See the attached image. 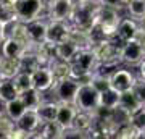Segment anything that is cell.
<instances>
[{"label":"cell","mask_w":145,"mask_h":139,"mask_svg":"<svg viewBox=\"0 0 145 139\" xmlns=\"http://www.w3.org/2000/svg\"><path fill=\"white\" fill-rule=\"evenodd\" d=\"M27 45H24L23 42L16 41L13 37H7L5 41L2 42V57L7 58H20L24 55Z\"/></svg>","instance_id":"cell-18"},{"label":"cell","mask_w":145,"mask_h":139,"mask_svg":"<svg viewBox=\"0 0 145 139\" xmlns=\"http://www.w3.org/2000/svg\"><path fill=\"white\" fill-rule=\"evenodd\" d=\"M119 107L124 108L126 112H129L131 115L135 113L137 110L144 107V103L140 102L137 96L134 94V91H127V92H123L121 94V100H119Z\"/></svg>","instance_id":"cell-25"},{"label":"cell","mask_w":145,"mask_h":139,"mask_svg":"<svg viewBox=\"0 0 145 139\" xmlns=\"http://www.w3.org/2000/svg\"><path fill=\"white\" fill-rule=\"evenodd\" d=\"M97 88V91L99 92H103V91H106V89H110L111 86H110V78H106V76H102V74H93L92 76V81H90Z\"/></svg>","instance_id":"cell-36"},{"label":"cell","mask_w":145,"mask_h":139,"mask_svg":"<svg viewBox=\"0 0 145 139\" xmlns=\"http://www.w3.org/2000/svg\"><path fill=\"white\" fill-rule=\"evenodd\" d=\"M32 136H34L32 133H29V131H26V129H23V128L15 126V129L10 133L8 138L10 139H32Z\"/></svg>","instance_id":"cell-40"},{"label":"cell","mask_w":145,"mask_h":139,"mask_svg":"<svg viewBox=\"0 0 145 139\" xmlns=\"http://www.w3.org/2000/svg\"><path fill=\"white\" fill-rule=\"evenodd\" d=\"M50 70H52V73H53V78H55V84L71 78V63L61 62V60H55V62L50 65ZM53 88H55V86H53Z\"/></svg>","instance_id":"cell-26"},{"label":"cell","mask_w":145,"mask_h":139,"mask_svg":"<svg viewBox=\"0 0 145 139\" xmlns=\"http://www.w3.org/2000/svg\"><path fill=\"white\" fill-rule=\"evenodd\" d=\"M13 81L20 92H26V91L32 89V74L29 71H21Z\"/></svg>","instance_id":"cell-32"},{"label":"cell","mask_w":145,"mask_h":139,"mask_svg":"<svg viewBox=\"0 0 145 139\" xmlns=\"http://www.w3.org/2000/svg\"><path fill=\"white\" fill-rule=\"evenodd\" d=\"M79 88H81V82L76 81L74 78L65 79V81L55 84V88L52 89L55 100L60 103H74L76 97H78Z\"/></svg>","instance_id":"cell-8"},{"label":"cell","mask_w":145,"mask_h":139,"mask_svg":"<svg viewBox=\"0 0 145 139\" xmlns=\"http://www.w3.org/2000/svg\"><path fill=\"white\" fill-rule=\"evenodd\" d=\"M21 71H23V65H21L20 58L0 57V78L15 79Z\"/></svg>","instance_id":"cell-17"},{"label":"cell","mask_w":145,"mask_h":139,"mask_svg":"<svg viewBox=\"0 0 145 139\" xmlns=\"http://www.w3.org/2000/svg\"><path fill=\"white\" fill-rule=\"evenodd\" d=\"M144 60H145V49L139 39L123 44V49H121V62L124 63V65L139 68V65Z\"/></svg>","instance_id":"cell-9"},{"label":"cell","mask_w":145,"mask_h":139,"mask_svg":"<svg viewBox=\"0 0 145 139\" xmlns=\"http://www.w3.org/2000/svg\"><path fill=\"white\" fill-rule=\"evenodd\" d=\"M82 2H90V3H100V0H82Z\"/></svg>","instance_id":"cell-47"},{"label":"cell","mask_w":145,"mask_h":139,"mask_svg":"<svg viewBox=\"0 0 145 139\" xmlns=\"http://www.w3.org/2000/svg\"><path fill=\"white\" fill-rule=\"evenodd\" d=\"M126 11L131 18L140 21L142 18H145V0H127Z\"/></svg>","instance_id":"cell-30"},{"label":"cell","mask_w":145,"mask_h":139,"mask_svg":"<svg viewBox=\"0 0 145 139\" xmlns=\"http://www.w3.org/2000/svg\"><path fill=\"white\" fill-rule=\"evenodd\" d=\"M0 21H2V23H5V24H11V23L18 21L15 7L0 3Z\"/></svg>","instance_id":"cell-33"},{"label":"cell","mask_w":145,"mask_h":139,"mask_svg":"<svg viewBox=\"0 0 145 139\" xmlns=\"http://www.w3.org/2000/svg\"><path fill=\"white\" fill-rule=\"evenodd\" d=\"M79 45L72 41L71 37H68L66 41L60 42L55 45V53H57V60H61V62L71 63L74 60V57L79 53Z\"/></svg>","instance_id":"cell-14"},{"label":"cell","mask_w":145,"mask_h":139,"mask_svg":"<svg viewBox=\"0 0 145 139\" xmlns=\"http://www.w3.org/2000/svg\"><path fill=\"white\" fill-rule=\"evenodd\" d=\"M121 49H123V42L118 37L105 39L93 47V50L99 57V63H118V65L123 63L121 62Z\"/></svg>","instance_id":"cell-6"},{"label":"cell","mask_w":145,"mask_h":139,"mask_svg":"<svg viewBox=\"0 0 145 139\" xmlns=\"http://www.w3.org/2000/svg\"><path fill=\"white\" fill-rule=\"evenodd\" d=\"M32 74V88L40 91V92H47L52 91L55 86V78L50 70V67H39L37 70L31 73Z\"/></svg>","instance_id":"cell-12"},{"label":"cell","mask_w":145,"mask_h":139,"mask_svg":"<svg viewBox=\"0 0 145 139\" xmlns=\"http://www.w3.org/2000/svg\"><path fill=\"white\" fill-rule=\"evenodd\" d=\"M7 28H8V24L0 21V42H3L7 39Z\"/></svg>","instance_id":"cell-41"},{"label":"cell","mask_w":145,"mask_h":139,"mask_svg":"<svg viewBox=\"0 0 145 139\" xmlns=\"http://www.w3.org/2000/svg\"><path fill=\"white\" fill-rule=\"evenodd\" d=\"M39 134L45 139H60L63 134V128L57 121H50V123H42Z\"/></svg>","instance_id":"cell-29"},{"label":"cell","mask_w":145,"mask_h":139,"mask_svg":"<svg viewBox=\"0 0 145 139\" xmlns=\"http://www.w3.org/2000/svg\"><path fill=\"white\" fill-rule=\"evenodd\" d=\"M58 108H60V102H57V100H44L40 103V107L37 108V113L40 117L42 123L57 121Z\"/></svg>","instance_id":"cell-21"},{"label":"cell","mask_w":145,"mask_h":139,"mask_svg":"<svg viewBox=\"0 0 145 139\" xmlns=\"http://www.w3.org/2000/svg\"><path fill=\"white\" fill-rule=\"evenodd\" d=\"M139 139H145V138H144V136H142V134H140V136H139Z\"/></svg>","instance_id":"cell-48"},{"label":"cell","mask_w":145,"mask_h":139,"mask_svg":"<svg viewBox=\"0 0 145 139\" xmlns=\"http://www.w3.org/2000/svg\"><path fill=\"white\" fill-rule=\"evenodd\" d=\"M16 126V121H13V120L7 115V112L2 108L0 110V134L2 136H10V133L15 129Z\"/></svg>","instance_id":"cell-34"},{"label":"cell","mask_w":145,"mask_h":139,"mask_svg":"<svg viewBox=\"0 0 145 139\" xmlns=\"http://www.w3.org/2000/svg\"><path fill=\"white\" fill-rule=\"evenodd\" d=\"M139 26H140V34L145 36V18H142V20L139 21Z\"/></svg>","instance_id":"cell-43"},{"label":"cell","mask_w":145,"mask_h":139,"mask_svg":"<svg viewBox=\"0 0 145 139\" xmlns=\"http://www.w3.org/2000/svg\"><path fill=\"white\" fill-rule=\"evenodd\" d=\"M119 100H121V94L116 92L111 88L103 91V92H100V108L114 110V108L119 107Z\"/></svg>","instance_id":"cell-28"},{"label":"cell","mask_w":145,"mask_h":139,"mask_svg":"<svg viewBox=\"0 0 145 139\" xmlns=\"http://www.w3.org/2000/svg\"><path fill=\"white\" fill-rule=\"evenodd\" d=\"M76 7V0H47V20L69 21Z\"/></svg>","instance_id":"cell-7"},{"label":"cell","mask_w":145,"mask_h":139,"mask_svg":"<svg viewBox=\"0 0 145 139\" xmlns=\"http://www.w3.org/2000/svg\"><path fill=\"white\" fill-rule=\"evenodd\" d=\"M74 105L78 107L79 112H90V113H95L100 108V92L92 82L81 84Z\"/></svg>","instance_id":"cell-5"},{"label":"cell","mask_w":145,"mask_h":139,"mask_svg":"<svg viewBox=\"0 0 145 139\" xmlns=\"http://www.w3.org/2000/svg\"><path fill=\"white\" fill-rule=\"evenodd\" d=\"M140 134L142 133L132 123H126V125H121L118 128V131L113 136V139H139Z\"/></svg>","instance_id":"cell-31"},{"label":"cell","mask_w":145,"mask_h":139,"mask_svg":"<svg viewBox=\"0 0 145 139\" xmlns=\"http://www.w3.org/2000/svg\"><path fill=\"white\" fill-rule=\"evenodd\" d=\"M100 3H90V2H82L76 0V7L72 11V16L69 23L74 29L90 32L97 26V13H99Z\"/></svg>","instance_id":"cell-2"},{"label":"cell","mask_w":145,"mask_h":139,"mask_svg":"<svg viewBox=\"0 0 145 139\" xmlns=\"http://www.w3.org/2000/svg\"><path fill=\"white\" fill-rule=\"evenodd\" d=\"M11 28L10 31H8V28H7V37H13L16 41L23 42L24 45H32L31 42V36H29V29H27V24L26 23H21V21H15V23H11L8 24Z\"/></svg>","instance_id":"cell-20"},{"label":"cell","mask_w":145,"mask_h":139,"mask_svg":"<svg viewBox=\"0 0 145 139\" xmlns=\"http://www.w3.org/2000/svg\"><path fill=\"white\" fill-rule=\"evenodd\" d=\"M72 26L69 21H48L47 28V42L57 45L60 42L66 41L71 34Z\"/></svg>","instance_id":"cell-11"},{"label":"cell","mask_w":145,"mask_h":139,"mask_svg":"<svg viewBox=\"0 0 145 139\" xmlns=\"http://www.w3.org/2000/svg\"><path fill=\"white\" fill-rule=\"evenodd\" d=\"M21 96V92L18 91V88L15 86L13 79H5V78H0V102L7 103L11 102Z\"/></svg>","instance_id":"cell-22"},{"label":"cell","mask_w":145,"mask_h":139,"mask_svg":"<svg viewBox=\"0 0 145 139\" xmlns=\"http://www.w3.org/2000/svg\"><path fill=\"white\" fill-rule=\"evenodd\" d=\"M21 100L24 102V105H26L27 110H37V108L40 107V103L45 100L44 99V92H40V91H37V89H29V91H26V92H21Z\"/></svg>","instance_id":"cell-24"},{"label":"cell","mask_w":145,"mask_h":139,"mask_svg":"<svg viewBox=\"0 0 145 139\" xmlns=\"http://www.w3.org/2000/svg\"><path fill=\"white\" fill-rule=\"evenodd\" d=\"M78 112L79 110L74 103H60L58 115H57V123L60 125L63 129L72 128V123H74V120H76Z\"/></svg>","instance_id":"cell-16"},{"label":"cell","mask_w":145,"mask_h":139,"mask_svg":"<svg viewBox=\"0 0 145 139\" xmlns=\"http://www.w3.org/2000/svg\"><path fill=\"white\" fill-rule=\"evenodd\" d=\"M132 91H134V94L137 96V99L145 105V79L137 76V82H135V86H134Z\"/></svg>","instance_id":"cell-39"},{"label":"cell","mask_w":145,"mask_h":139,"mask_svg":"<svg viewBox=\"0 0 145 139\" xmlns=\"http://www.w3.org/2000/svg\"><path fill=\"white\" fill-rule=\"evenodd\" d=\"M3 110H5L7 115H8L13 121H18V120L27 112V108H26V105H24V102L21 100V97L15 99V100H11V102L3 103Z\"/></svg>","instance_id":"cell-27"},{"label":"cell","mask_w":145,"mask_h":139,"mask_svg":"<svg viewBox=\"0 0 145 139\" xmlns=\"http://www.w3.org/2000/svg\"><path fill=\"white\" fill-rule=\"evenodd\" d=\"M139 78H142V79H145V60L139 65Z\"/></svg>","instance_id":"cell-42"},{"label":"cell","mask_w":145,"mask_h":139,"mask_svg":"<svg viewBox=\"0 0 145 139\" xmlns=\"http://www.w3.org/2000/svg\"><path fill=\"white\" fill-rule=\"evenodd\" d=\"M135 82H137V76L131 70H126V68H119V70H116L110 76V86H111V89H114L119 94L132 91Z\"/></svg>","instance_id":"cell-10"},{"label":"cell","mask_w":145,"mask_h":139,"mask_svg":"<svg viewBox=\"0 0 145 139\" xmlns=\"http://www.w3.org/2000/svg\"><path fill=\"white\" fill-rule=\"evenodd\" d=\"M140 36V26H139V21L131 18V16H126L121 20L118 26V37L119 41L123 42H131V41H137Z\"/></svg>","instance_id":"cell-13"},{"label":"cell","mask_w":145,"mask_h":139,"mask_svg":"<svg viewBox=\"0 0 145 139\" xmlns=\"http://www.w3.org/2000/svg\"><path fill=\"white\" fill-rule=\"evenodd\" d=\"M97 67H99V57L93 49L79 50V53L71 62V78H74L81 84H87L92 81Z\"/></svg>","instance_id":"cell-1"},{"label":"cell","mask_w":145,"mask_h":139,"mask_svg":"<svg viewBox=\"0 0 145 139\" xmlns=\"http://www.w3.org/2000/svg\"><path fill=\"white\" fill-rule=\"evenodd\" d=\"M121 15L118 10L108 8V7L100 5L99 13H97V28L103 34L105 39H113L118 34V26L121 23Z\"/></svg>","instance_id":"cell-4"},{"label":"cell","mask_w":145,"mask_h":139,"mask_svg":"<svg viewBox=\"0 0 145 139\" xmlns=\"http://www.w3.org/2000/svg\"><path fill=\"white\" fill-rule=\"evenodd\" d=\"M0 3H5V5H13V7H16L18 0H0Z\"/></svg>","instance_id":"cell-44"},{"label":"cell","mask_w":145,"mask_h":139,"mask_svg":"<svg viewBox=\"0 0 145 139\" xmlns=\"http://www.w3.org/2000/svg\"><path fill=\"white\" fill-rule=\"evenodd\" d=\"M131 123L139 129L140 133H145V105L135 113L131 115Z\"/></svg>","instance_id":"cell-35"},{"label":"cell","mask_w":145,"mask_h":139,"mask_svg":"<svg viewBox=\"0 0 145 139\" xmlns=\"http://www.w3.org/2000/svg\"><path fill=\"white\" fill-rule=\"evenodd\" d=\"M139 41L142 42V45H144V49H145V36H144V34H140V36H139Z\"/></svg>","instance_id":"cell-45"},{"label":"cell","mask_w":145,"mask_h":139,"mask_svg":"<svg viewBox=\"0 0 145 139\" xmlns=\"http://www.w3.org/2000/svg\"><path fill=\"white\" fill-rule=\"evenodd\" d=\"M60 139H89V133L79 131L76 128H68V129H63V134Z\"/></svg>","instance_id":"cell-37"},{"label":"cell","mask_w":145,"mask_h":139,"mask_svg":"<svg viewBox=\"0 0 145 139\" xmlns=\"http://www.w3.org/2000/svg\"><path fill=\"white\" fill-rule=\"evenodd\" d=\"M32 139H45V138H42V136H40L39 133H36L34 136H32Z\"/></svg>","instance_id":"cell-46"},{"label":"cell","mask_w":145,"mask_h":139,"mask_svg":"<svg viewBox=\"0 0 145 139\" xmlns=\"http://www.w3.org/2000/svg\"><path fill=\"white\" fill-rule=\"evenodd\" d=\"M47 28H48V20L47 18H40V20H36L27 24L31 42L34 45L47 42Z\"/></svg>","instance_id":"cell-15"},{"label":"cell","mask_w":145,"mask_h":139,"mask_svg":"<svg viewBox=\"0 0 145 139\" xmlns=\"http://www.w3.org/2000/svg\"><path fill=\"white\" fill-rule=\"evenodd\" d=\"M95 123H97L95 113H90V112H78L76 120L72 123V128L79 129V131H84V133H89L95 126Z\"/></svg>","instance_id":"cell-23"},{"label":"cell","mask_w":145,"mask_h":139,"mask_svg":"<svg viewBox=\"0 0 145 139\" xmlns=\"http://www.w3.org/2000/svg\"><path fill=\"white\" fill-rule=\"evenodd\" d=\"M142 136H144V138H145V133H142Z\"/></svg>","instance_id":"cell-49"},{"label":"cell","mask_w":145,"mask_h":139,"mask_svg":"<svg viewBox=\"0 0 145 139\" xmlns=\"http://www.w3.org/2000/svg\"><path fill=\"white\" fill-rule=\"evenodd\" d=\"M16 126L26 129V131H29L32 134H36V133H39V129L42 126V120L39 117V113H37V110H27L26 113L16 121Z\"/></svg>","instance_id":"cell-19"},{"label":"cell","mask_w":145,"mask_h":139,"mask_svg":"<svg viewBox=\"0 0 145 139\" xmlns=\"http://www.w3.org/2000/svg\"><path fill=\"white\" fill-rule=\"evenodd\" d=\"M100 5L108 7V8H113V10H118V11H123L127 7V0H100Z\"/></svg>","instance_id":"cell-38"},{"label":"cell","mask_w":145,"mask_h":139,"mask_svg":"<svg viewBox=\"0 0 145 139\" xmlns=\"http://www.w3.org/2000/svg\"><path fill=\"white\" fill-rule=\"evenodd\" d=\"M18 21L21 23H32L40 18H47V2L45 0H18L15 7Z\"/></svg>","instance_id":"cell-3"}]
</instances>
